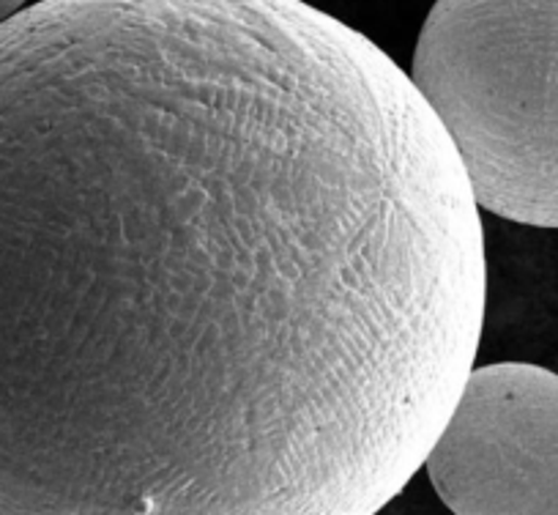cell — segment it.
<instances>
[{
	"label": "cell",
	"mask_w": 558,
	"mask_h": 515,
	"mask_svg": "<svg viewBox=\"0 0 558 515\" xmlns=\"http://www.w3.org/2000/svg\"><path fill=\"white\" fill-rule=\"evenodd\" d=\"M480 206L304 0L0 23V515H373L480 351Z\"/></svg>",
	"instance_id": "1"
},
{
	"label": "cell",
	"mask_w": 558,
	"mask_h": 515,
	"mask_svg": "<svg viewBox=\"0 0 558 515\" xmlns=\"http://www.w3.org/2000/svg\"><path fill=\"white\" fill-rule=\"evenodd\" d=\"M411 80L476 206L558 228V0H436Z\"/></svg>",
	"instance_id": "2"
},
{
	"label": "cell",
	"mask_w": 558,
	"mask_h": 515,
	"mask_svg": "<svg viewBox=\"0 0 558 515\" xmlns=\"http://www.w3.org/2000/svg\"><path fill=\"white\" fill-rule=\"evenodd\" d=\"M422 466L458 515H558V373L471 368Z\"/></svg>",
	"instance_id": "3"
},
{
	"label": "cell",
	"mask_w": 558,
	"mask_h": 515,
	"mask_svg": "<svg viewBox=\"0 0 558 515\" xmlns=\"http://www.w3.org/2000/svg\"><path fill=\"white\" fill-rule=\"evenodd\" d=\"M25 3L28 0H0V23L12 17V14H17L20 9H25Z\"/></svg>",
	"instance_id": "4"
}]
</instances>
